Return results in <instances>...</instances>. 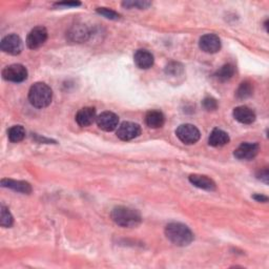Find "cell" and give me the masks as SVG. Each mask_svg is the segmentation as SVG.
Segmentation results:
<instances>
[{"mask_svg": "<svg viewBox=\"0 0 269 269\" xmlns=\"http://www.w3.org/2000/svg\"><path fill=\"white\" fill-rule=\"evenodd\" d=\"M67 37L73 42L81 43L88 39L89 31L84 24H75L67 32Z\"/></svg>", "mask_w": 269, "mask_h": 269, "instance_id": "cell-14", "label": "cell"}, {"mask_svg": "<svg viewBox=\"0 0 269 269\" xmlns=\"http://www.w3.org/2000/svg\"><path fill=\"white\" fill-rule=\"evenodd\" d=\"M141 134V127L139 124L129 122H122L117 127V137L122 141H129L139 137Z\"/></svg>", "mask_w": 269, "mask_h": 269, "instance_id": "cell-7", "label": "cell"}, {"mask_svg": "<svg viewBox=\"0 0 269 269\" xmlns=\"http://www.w3.org/2000/svg\"><path fill=\"white\" fill-rule=\"evenodd\" d=\"M230 140L231 138L226 131L219 128H214L209 134L208 143L213 147H221L226 145L228 142H230Z\"/></svg>", "mask_w": 269, "mask_h": 269, "instance_id": "cell-18", "label": "cell"}, {"mask_svg": "<svg viewBox=\"0 0 269 269\" xmlns=\"http://www.w3.org/2000/svg\"><path fill=\"white\" fill-rule=\"evenodd\" d=\"M2 186L10 188V190L21 193V194H31L32 193V186L30 183L25 181H16L11 179H3Z\"/></svg>", "mask_w": 269, "mask_h": 269, "instance_id": "cell-17", "label": "cell"}, {"mask_svg": "<svg viewBox=\"0 0 269 269\" xmlns=\"http://www.w3.org/2000/svg\"><path fill=\"white\" fill-rule=\"evenodd\" d=\"M97 119L96 110L94 107H83L76 115V122L81 127H87L92 125Z\"/></svg>", "mask_w": 269, "mask_h": 269, "instance_id": "cell-13", "label": "cell"}, {"mask_svg": "<svg viewBox=\"0 0 269 269\" xmlns=\"http://www.w3.org/2000/svg\"><path fill=\"white\" fill-rule=\"evenodd\" d=\"M253 94V86L250 82L245 81V82H242L240 84V86L238 87L237 92H236V95L237 98L240 100H243V99H247L249 97L252 96Z\"/></svg>", "mask_w": 269, "mask_h": 269, "instance_id": "cell-22", "label": "cell"}, {"mask_svg": "<svg viewBox=\"0 0 269 269\" xmlns=\"http://www.w3.org/2000/svg\"><path fill=\"white\" fill-rule=\"evenodd\" d=\"M145 123L151 128H160L165 123V117L160 111H150L145 116Z\"/></svg>", "mask_w": 269, "mask_h": 269, "instance_id": "cell-19", "label": "cell"}, {"mask_svg": "<svg viewBox=\"0 0 269 269\" xmlns=\"http://www.w3.org/2000/svg\"><path fill=\"white\" fill-rule=\"evenodd\" d=\"M0 49H2V51H4L5 53L10 54V55H13V56L19 55L23 49L22 40L16 34L8 35L2 40Z\"/></svg>", "mask_w": 269, "mask_h": 269, "instance_id": "cell-6", "label": "cell"}, {"mask_svg": "<svg viewBox=\"0 0 269 269\" xmlns=\"http://www.w3.org/2000/svg\"><path fill=\"white\" fill-rule=\"evenodd\" d=\"M177 137L181 142L187 145L197 143L200 140V130L193 124H182L176 130Z\"/></svg>", "mask_w": 269, "mask_h": 269, "instance_id": "cell-5", "label": "cell"}, {"mask_svg": "<svg viewBox=\"0 0 269 269\" xmlns=\"http://www.w3.org/2000/svg\"><path fill=\"white\" fill-rule=\"evenodd\" d=\"M14 223V219H13L12 213L10 212L9 208H7L5 205H2V213H0V225L3 227H11Z\"/></svg>", "mask_w": 269, "mask_h": 269, "instance_id": "cell-24", "label": "cell"}, {"mask_svg": "<svg viewBox=\"0 0 269 269\" xmlns=\"http://www.w3.org/2000/svg\"><path fill=\"white\" fill-rule=\"evenodd\" d=\"M97 125L104 131H113L119 126V117L112 112H103L96 119Z\"/></svg>", "mask_w": 269, "mask_h": 269, "instance_id": "cell-9", "label": "cell"}, {"mask_svg": "<svg viewBox=\"0 0 269 269\" xmlns=\"http://www.w3.org/2000/svg\"><path fill=\"white\" fill-rule=\"evenodd\" d=\"M252 198L257 202H263V203H265V202L268 201V198L266 196H263V195H254Z\"/></svg>", "mask_w": 269, "mask_h": 269, "instance_id": "cell-30", "label": "cell"}, {"mask_svg": "<svg viewBox=\"0 0 269 269\" xmlns=\"http://www.w3.org/2000/svg\"><path fill=\"white\" fill-rule=\"evenodd\" d=\"M234 118L242 124H251L255 121V113L248 106H238L233 112Z\"/></svg>", "mask_w": 269, "mask_h": 269, "instance_id": "cell-15", "label": "cell"}, {"mask_svg": "<svg viewBox=\"0 0 269 269\" xmlns=\"http://www.w3.org/2000/svg\"><path fill=\"white\" fill-rule=\"evenodd\" d=\"M190 182L201 190L212 192L216 190V183H214L210 178L207 176H202V174H191L190 176Z\"/></svg>", "mask_w": 269, "mask_h": 269, "instance_id": "cell-16", "label": "cell"}, {"mask_svg": "<svg viewBox=\"0 0 269 269\" xmlns=\"http://www.w3.org/2000/svg\"><path fill=\"white\" fill-rule=\"evenodd\" d=\"M133 61L141 70H149L154 65V55L147 50H138L133 55Z\"/></svg>", "mask_w": 269, "mask_h": 269, "instance_id": "cell-12", "label": "cell"}, {"mask_svg": "<svg viewBox=\"0 0 269 269\" xmlns=\"http://www.w3.org/2000/svg\"><path fill=\"white\" fill-rule=\"evenodd\" d=\"M53 99V91L52 88L43 83L37 82L31 86L29 92V100L31 104L37 109H44L48 107Z\"/></svg>", "mask_w": 269, "mask_h": 269, "instance_id": "cell-3", "label": "cell"}, {"mask_svg": "<svg viewBox=\"0 0 269 269\" xmlns=\"http://www.w3.org/2000/svg\"><path fill=\"white\" fill-rule=\"evenodd\" d=\"M200 49L207 54H216L221 50V40L214 34H206L200 38Z\"/></svg>", "mask_w": 269, "mask_h": 269, "instance_id": "cell-10", "label": "cell"}, {"mask_svg": "<svg viewBox=\"0 0 269 269\" xmlns=\"http://www.w3.org/2000/svg\"><path fill=\"white\" fill-rule=\"evenodd\" d=\"M48 39V31L44 26H36L26 38V46L31 50H36L44 44Z\"/></svg>", "mask_w": 269, "mask_h": 269, "instance_id": "cell-8", "label": "cell"}, {"mask_svg": "<svg viewBox=\"0 0 269 269\" xmlns=\"http://www.w3.org/2000/svg\"><path fill=\"white\" fill-rule=\"evenodd\" d=\"M257 178L259 180H261L262 182H264L265 184H268V179H269V172H268V168L264 167L263 169H260L257 173Z\"/></svg>", "mask_w": 269, "mask_h": 269, "instance_id": "cell-28", "label": "cell"}, {"mask_svg": "<svg viewBox=\"0 0 269 269\" xmlns=\"http://www.w3.org/2000/svg\"><path fill=\"white\" fill-rule=\"evenodd\" d=\"M111 217L117 225L125 228L137 227L142 221L141 214L137 209L126 206L115 207L111 213Z\"/></svg>", "mask_w": 269, "mask_h": 269, "instance_id": "cell-2", "label": "cell"}, {"mask_svg": "<svg viewBox=\"0 0 269 269\" xmlns=\"http://www.w3.org/2000/svg\"><path fill=\"white\" fill-rule=\"evenodd\" d=\"M203 107L208 112L216 111L218 109V102L216 99L212 98V97H206L203 100Z\"/></svg>", "mask_w": 269, "mask_h": 269, "instance_id": "cell-27", "label": "cell"}, {"mask_svg": "<svg viewBox=\"0 0 269 269\" xmlns=\"http://www.w3.org/2000/svg\"><path fill=\"white\" fill-rule=\"evenodd\" d=\"M3 77L7 81L20 83L28 78V70L22 64H11L4 69Z\"/></svg>", "mask_w": 269, "mask_h": 269, "instance_id": "cell-4", "label": "cell"}, {"mask_svg": "<svg viewBox=\"0 0 269 269\" xmlns=\"http://www.w3.org/2000/svg\"><path fill=\"white\" fill-rule=\"evenodd\" d=\"M260 145L258 143L244 142L235 151V157L239 160H251L258 156Z\"/></svg>", "mask_w": 269, "mask_h": 269, "instance_id": "cell-11", "label": "cell"}, {"mask_svg": "<svg viewBox=\"0 0 269 269\" xmlns=\"http://www.w3.org/2000/svg\"><path fill=\"white\" fill-rule=\"evenodd\" d=\"M9 140L13 143H18L22 141L25 137V129L21 125L12 126L8 131Z\"/></svg>", "mask_w": 269, "mask_h": 269, "instance_id": "cell-21", "label": "cell"}, {"mask_svg": "<svg viewBox=\"0 0 269 269\" xmlns=\"http://www.w3.org/2000/svg\"><path fill=\"white\" fill-rule=\"evenodd\" d=\"M165 73L171 77H179L184 73L183 65L178 62H170L165 67Z\"/></svg>", "mask_w": 269, "mask_h": 269, "instance_id": "cell-23", "label": "cell"}, {"mask_svg": "<svg viewBox=\"0 0 269 269\" xmlns=\"http://www.w3.org/2000/svg\"><path fill=\"white\" fill-rule=\"evenodd\" d=\"M165 236L172 244L180 247L190 245L194 241V234L190 227L177 222L169 223L165 227Z\"/></svg>", "mask_w": 269, "mask_h": 269, "instance_id": "cell-1", "label": "cell"}, {"mask_svg": "<svg viewBox=\"0 0 269 269\" xmlns=\"http://www.w3.org/2000/svg\"><path fill=\"white\" fill-rule=\"evenodd\" d=\"M122 6L126 9H139V10H145L149 9L152 6V3L150 2H142V0H137V2H123Z\"/></svg>", "mask_w": 269, "mask_h": 269, "instance_id": "cell-25", "label": "cell"}, {"mask_svg": "<svg viewBox=\"0 0 269 269\" xmlns=\"http://www.w3.org/2000/svg\"><path fill=\"white\" fill-rule=\"evenodd\" d=\"M80 5H81V4L77 3V2H63V3H58L55 6L56 7H67V8H70V7H78Z\"/></svg>", "mask_w": 269, "mask_h": 269, "instance_id": "cell-29", "label": "cell"}, {"mask_svg": "<svg viewBox=\"0 0 269 269\" xmlns=\"http://www.w3.org/2000/svg\"><path fill=\"white\" fill-rule=\"evenodd\" d=\"M235 73H236L235 65L232 63H226L223 66H221L220 69L214 73L213 76L217 80L225 82V81H228V80H231L234 77Z\"/></svg>", "mask_w": 269, "mask_h": 269, "instance_id": "cell-20", "label": "cell"}, {"mask_svg": "<svg viewBox=\"0 0 269 269\" xmlns=\"http://www.w3.org/2000/svg\"><path fill=\"white\" fill-rule=\"evenodd\" d=\"M97 13L102 16H104L107 19H111V20H118L120 18V15L118 14L117 12L111 10V9H107V8H99L97 9Z\"/></svg>", "mask_w": 269, "mask_h": 269, "instance_id": "cell-26", "label": "cell"}]
</instances>
